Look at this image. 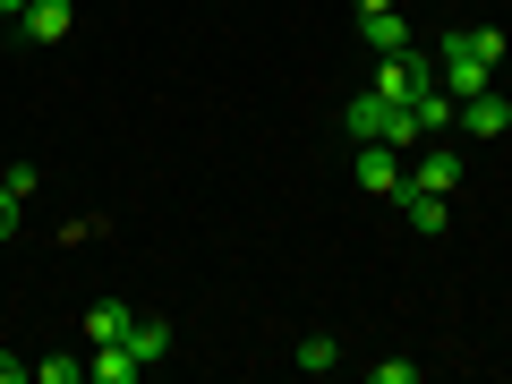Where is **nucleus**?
I'll return each instance as SVG.
<instances>
[{"label": "nucleus", "mask_w": 512, "mask_h": 384, "mask_svg": "<svg viewBox=\"0 0 512 384\" xmlns=\"http://www.w3.org/2000/svg\"><path fill=\"white\" fill-rule=\"evenodd\" d=\"M359 35H367V52H410V18H402V9H376V18H359Z\"/></svg>", "instance_id": "obj_9"}, {"label": "nucleus", "mask_w": 512, "mask_h": 384, "mask_svg": "<svg viewBox=\"0 0 512 384\" xmlns=\"http://www.w3.org/2000/svg\"><path fill=\"white\" fill-rule=\"evenodd\" d=\"M86 376V359H35V384H77Z\"/></svg>", "instance_id": "obj_13"}, {"label": "nucleus", "mask_w": 512, "mask_h": 384, "mask_svg": "<svg viewBox=\"0 0 512 384\" xmlns=\"http://www.w3.org/2000/svg\"><path fill=\"white\" fill-rule=\"evenodd\" d=\"M291 367H308V376H333V367H342V350H333V333H308V342L291 350Z\"/></svg>", "instance_id": "obj_12"}, {"label": "nucleus", "mask_w": 512, "mask_h": 384, "mask_svg": "<svg viewBox=\"0 0 512 384\" xmlns=\"http://www.w3.org/2000/svg\"><path fill=\"white\" fill-rule=\"evenodd\" d=\"M35 376V359H9V350H0V384H26Z\"/></svg>", "instance_id": "obj_16"}, {"label": "nucleus", "mask_w": 512, "mask_h": 384, "mask_svg": "<svg viewBox=\"0 0 512 384\" xmlns=\"http://www.w3.org/2000/svg\"><path fill=\"white\" fill-rule=\"evenodd\" d=\"M128 333H137V308L128 299H94L86 308V342H128Z\"/></svg>", "instance_id": "obj_7"}, {"label": "nucleus", "mask_w": 512, "mask_h": 384, "mask_svg": "<svg viewBox=\"0 0 512 384\" xmlns=\"http://www.w3.org/2000/svg\"><path fill=\"white\" fill-rule=\"evenodd\" d=\"M128 350H137L146 367H163V359H171V325H163V316H137V333H128Z\"/></svg>", "instance_id": "obj_11"}, {"label": "nucleus", "mask_w": 512, "mask_h": 384, "mask_svg": "<svg viewBox=\"0 0 512 384\" xmlns=\"http://www.w3.org/2000/svg\"><path fill=\"white\" fill-rule=\"evenodd\" d=\"M461 128H470V137H504V128H512V103H504L495 86L461 94Z\"/></svg>", "instance_id": "obj_5"}, {"label": "nucleus", "mask_w": 512, "mask_h": 384, "mask_svg": "<svg viewBox=\"0 0 512 384\" xmlns=\"http://www.w3.org/2000/svg\"><path fill=\"white\" fill-rule=\"evenodd\" d=\"M69 26H77L69 0H26V9H18V35H26V43H60Z\"/></svg>", "instance_id": "obj_4"}, {"label": "nucleus", "mask_w": 512, "mask_h": 384, "mask_svg": "<svg viewBox=\"0 0 512 384\" xmlns=\"http://www.w3.org/2000/svg\"><path fill=\"white\" fill-rule=\"evenodd\" d=\"M18 9H26V0H0V18H18Z\"/></svg>", "instance_id": "obj_18"}, {"label": "nucleus", "mask_w": 512, "mask_h": 384, "mask_svg": "<svg viewBox=\"0 0 512 384\" xmlns=\"http://www.w3.org/2000/svg\"><path fill=\"white\" fill-rule=\"evenodd\" d=\"M342 128H350V146H393V154H419L427 146L419 111H410V103H384V94H350Z\"/></svg>", "instance_id": "obj_2"}, {"label": "nucleus", "mask_w": 512, "mask_h": 384, "mask_svg": "<svg viewBox=\"0 0 512 384\" xmlns=\"http://www.w3.org/2000/svg\"><path fill=\"white\" fill-rule=\"evenodd\" d=\"M410 188H436V197H453V188H461V154H419V163H410Z\"/></svg>", "instance_id": "obj_10"}, {"label": "nucleus", "mask_w": 512, "mask_h": 384, "mask_svg": "<svg viewBox=\"0 0 512 384\" xmlns=\"http://www.w3.org/2000/svg\"><path fill=\"white\" fill-rule=\"evenodd\" d=\"M18 205H26V197H18L9 180H0V239H18Z\"/></svg>", "instance_id": "obj_15"}, {"label": "nucleus", "mask_w": 512, "mask_h": 384, "mask_svg": "<svg viewBox=\"0 0 512 384\" xmlns=\"http://www.w3.org/2000/svg\"><path fill=\"white\" fill-rule=\"evenodd\" d=\"M393 205H402V222H410L419 239L444 231V197H436V188H410V180H402V197H393Z\"/></svg>", "instance_id": "obj_8"}, {"label": "nucleus", "mask_w": 512, "mask_h": 384, "mask_svg": "<svg viewBox=\"0 0 512 384\" xmlns=\"http://www.w3.org/2000/svg\"><path fill=\"white\" fill-rule=\"evenodd\" d=\"M350 171H359L367 197H402V180H410V163L393 146H359V163H350Z\"/></svg>", "instance_id": "obj_3"}, {"label": "nucleus", "mask_w": 512, "mask_h": 384, "mask_svg": "<svg viewBox=\"0 0 512 384\" xmlns=\"http://www.w3.org/2000/svg\"><path fill=\"white\" fill-rule=\"evenodd\" d=\"M512 60V43L495 35V26H453L444 35V52H436V69H444V94H478V86H495V69Z\"/></svg>", "instance_id": "obj_1"}, {"label": "nucleus", "mask_w": 512, "mask_h": 384, "mask_svg": "<svg viewBox=\"0 0 512 384\" xmlns=\"http://www.w3.org/2000/svg\"><path fill=\"white\" fill-rule=\"evenodd\" d=\"M86 376H94V384H137V376H146V359H137V350H128V342H94Z\"/></svg>", "instance_id": "obj_6"}, {"label": "nucleus", "mask_w": 512, "mask_h": 384, "mask_svg": "<svg viewBox=\"0 0 512 384\" xmlns=\"http://www.w3.org/2000/svg\"><path fill=\"white\" fill-rule=\"evenodd\" d=\"M367 376H376V384H419V359H376Z\"/></svg>", "instance_id": "obj_14"}, {"label": "nucleus", "mask_w": 512, "mask_h": 384, "mask_svg": "<svg viewBox=\"0 0 512 384\" xmlns=\"http://www.w3.org/2000/svg\"><path fill=\"white\" fill-rule=\"evenodd\" d=\"M350 9H359V18H376V9H402V0H350Z\"/></svg>", "instance_id": "obj_17"}]
</instances>
